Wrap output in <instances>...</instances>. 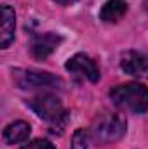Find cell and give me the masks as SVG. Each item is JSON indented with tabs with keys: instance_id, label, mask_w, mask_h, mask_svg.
Returning <instances> with one entry per match:
<instances>
[{
	"instance_id": "6da1fadb",
	"label": "cell",
	"mask_w": 148,
	"mask_h": 149,
	"mask_svg": "<svg viewBox=\"0 0 148 149\" xmlns=\"http://www.w3.org/2000/svg\"><path fill=\"white\" fill-rule=\"evenodd\" d=\"M127 130V120L120 113H103L91 125V139L99 146L117 142Z\"/></svg>"
},
{
	"instance_id": "7a4b0ae2",
	"label": "cell",
	"mask_w": 148,
	"mask_h": 149,
	"mask_svg": "<svg viewBox=\"0 0 148 149\" xmlns=\"http://www.w3.org/2000/svg\"><path fill=\"white\" fill-rule=\"evenodd\" d=\"M115 106L132 113H145L148 109V88L138 81L117 85L110 90Z\"/></svg>"
},
{
	"instance_id": "3957f363",
	"label": "cell",
	"mask_w": 148,
	"mask_h": 149,
	"mask_svg": "<svg viewBox=\"0 0 148 149\" xmlns=\"http://www.w3.org/2000/svg\"><path fill=\"white\" fill-rule=\"evenodd\" d=\"M28 106L37 113L42 120H45L52 132H56V128L61 132V128H65L66 125V120H68V113L65 109L63 102L52 95V94H40L35 95L33 99L28 101Z\"/></svg>"
},
{
	"instance_id": "277c9868",
	"label": "cell",
	"mask_w": 148,
	"mask_h": 149,
	"mask_svg": "<svg viewBox=\"0 0 148 149\" xmlns=\"http://www.w3.org/2000/svg\"><path fill=\"white\" fill-rule=\"evenodd\" d=\"M14 81L21 88H54L63 85V81L58 76L51 73L33 71V70H16Z\"/></svg>"
},
{
	"instance_id": "5b68a950",
	"label": "cell",
	"mask_w": 148,
	"mask_h": 149,
	"mask_svg": "<svg viewBox=\"0 0 148 149\" xmlns=\"http://www.w3.org/2000/svg\"><path fill=\"white\" fill-rule=\"evenodd\" d=\"M65 68L77 78H85L92 83H96L99 80V68H98L96 61L92 57H89L87 54H75L73 57L68 59Z\"/></svg>"
},
{
	"instance_id": "8992f818",
	"label": "cell",
	"mask_w": 148,
	"mask_h": 149,
	"mask_svg": "<svg viewBox=\"0 0 148 149\" xmlns=\"http://www.w3.org/2000/svg\"><path fill=\"white\" fill-rule=\"evenodd\" d=\"M120 68L131 76L148 80V56L143 52L127 50L125 54H122Z\"/></svg>"
},
{
	"instance_id": "52a82bcc",
	"label": "cell",
	"mask_w": 148,
	"mask_h": 149,
	"mask_svg": "<svg viewBox=\"0 0 148 149\" xmlns=\"http://www.w3.org/2000/svg\"><path fill=\"white\" fill-rule=\"evenodd\" d=\"M61 42H63V38L59 37V35H56V33H52V31L42 33V35H35V37L32 38V43H30L32 56L35 59H42L44 61L45 57H49L59 47Z\"/></svg>"
},
{
	"instance_id": "ba28073f",
	"label": "cell",
	"mask_w": 148,
	"mask_h": 149,
	"mask_svg": "<svg viewBox=\"0 0 148 149\" xmlns=\"http://www.w3.org/2000/svg\"><path fill=\"white\" fill-rule=\"evenodd\" d=\"M14 28H16V14L14 9L9 5H2V26H0V38H2V47H9L11 42L14 40Z\"/></svg>"
},
{
	"instance_id": "9c48e42d",
	"label": "cell",
	"mask_w": 148,
	"mask_h": 149,
	"mask_svg": "<svg viewBox=\"0 0 148 149\" xmlns=\"http://www.w3.org/2000/svg\"><path fill=\"white\" fill-rule=\"evenodd\" d=\"M127 12V3L124 0H106L99 10V17L105 23H117Z\"/></svg>"
},
{
	"instance_id": "30bf717a",
	"label": "cell",
	"mask_w": 148,
	"mask_h": 149,
	"mask_svg": "<svg viewBox=\"0 0 148 149\" xmlns=\"http://www.w3.org/2000/svg\"><path fill=\"white\" fill-rule=\"evenodd\" d=\"M30 132H32L30 125L26 121L19 120V121H14V123H11V125L5 127V130H4V141L7 144H19V142H25L30 137Z\"/></svg>"
},
{
	"instance_id": "8fae6325",
	"label": "cell",
	"mask_w": 148,
	"mask_h": 149,
	"mask_svg": "<svg viewBox=\"0 0 148 149\" xmlns=\"http://www.w3.org/2000/svg\"><path fill=\"white\" fill-rule=\"evenodd\" d=\"M72 149H87V139L84 130H77L72 137Z\"/></svg>"
},
{
	"instance_id": "7c38bea8",
	"label": "cell",
	"mask_w": 148,
	"mask_h": 149,
	"mask_svg": "<svg viewBox=\"0 0 148 149\" xmlns=\"http://www.w3.org/2000/svg\"><path fill=\"white\" fill-rule=\"evenodd\" d=\"M21 149H56V148L49 141H45V139H35V141L25 144Z\"/></svg>"
},
{
	"instance_id": "4fadbf2b",
	"label": "cell",
	"mask_w": 148,
	"mask_h": 149,
	"mask_svg": "<svg viewBox=\"0 0 148 149\" xmlns=\"http://www.w3.org/2000/svg\"><path fill=\"white\" fill-rule=\"evenodd\" d=\"M54 2H58V3H61V5H68V3H72L75 0H54Z\"/></svg>"
}]
</instances>
